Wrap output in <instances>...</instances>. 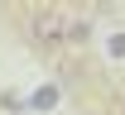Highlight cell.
<instances>
[{
  "label": "cell",
  "mask_w": 125,
  "mask_h": 115,
  "mask_svg": "<svg viewBox=\"0 0 125 115\" xmlns=\"http://www.w3.org/2000/svg\"><path fill=\"white\" fill-rule=\"evenodd\" d=\"M29 34L39 48H58V43H67V34H72V19L62 15V10H34L29 15Z\"/></svg>",
  "instance_id": "1"
},
{
  "label": "cell",
  "mask_w": 125,
  "mask_h": 115,
  "mask_svg": "<svg viewBox=\"0 0 125 115\" xmlns=\"http://www.w3.org/2000/svg\"><path fill=\"white\" fill-rule=\"evenodd\" d=\"M48 106H58V86H43V91L34 96V110H48Z\"/></svg>",
  "instance_id": "2"
},
{
  "label": "cell",
  "mask_w": 125,
  "mask_h": 115,
  "mask_svg": "<svg viewBox=\"0 0 125 115\" xmlns=\"http://www.w3.org/2000/svg\"><path fill=\"white\" fill-rule=\"evenodd\" d=\"M111 53H115V58H125V34H115V38H111Z\"/></svg>",
  "instance_id": "3"
}]
</instances>
